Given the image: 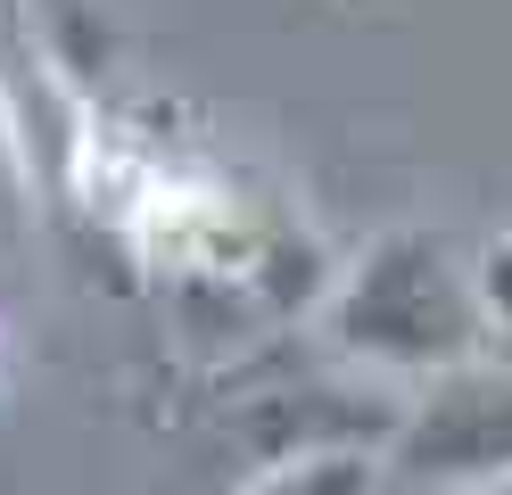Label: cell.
<instances>
[{
  "instance_id": "6da1fadb",
  "label": "cell",
  "mask_w": 512,
  "mask_h": 495,
  "mask_svg": "<svg viewBox=\"0 0 512 495\" xmlns=\"http://www.w3.org/2000/svg\"><path fill=\"white\" fill-rule=\"evenodd\" d=\"M314 339L331 363L389 388H422L455 363L496 355V322L479 306L471 240L446 223H380L372 240L331 264L314 297Z\"/></svg>"
},
{
  "instance_id": "7a4b0ae2",
  "label": "cell",
  "mask_w": 512,
  "mask_h": 495,
  "mask_svg": "<svg viewBox=\"0 0 512 495\" xmlns=\"http://www.w3.org/2000/svg\"><path fill=\"white\" fill-rule=\"evenodd\" d=\"M380 454H389V479L405 487H438V495L512 487V347L405 388Z\"/></svg>"
},
{
  "instance_id": "3957f363",
  "label": "cell",
  "mask_w": 512,
  "mask_h": 495,
  "mask_svg": "<svg viewBox=\"0 0 512 495\" xmlns=\"http://www.w3.org/2000/svg\"><path fill=\"white\" fill-rule=\"evenodd\" d=\"M380 487H389V454L380 446H306V454L256 462L223 495H380Z\"/></svg>"
},
{
  "instance_id": "277c9868",
  "label": "cell",
  "mask_w": 512,
  "mask_h": 495,
  "mask_svg": "<svg viewBox=\"0 0 512 495\" xmlns=\"http://www.w3.org/2000/svg\"><path fill=\"white\" fill-rule=\"evenodd\" d=\"M471 273H479V306L496 322V347H512V223L471 240Z\"/></svg>"
},
{
  "instance_id": "5b68a950",
  "label": "cell",
  "mask_w": 512,
  "mask_h": 495,
  "mask_svg": "<svg viewBox=\"0 0 512 495\" xmlns=\"http://www.w3.org/2000/svg\"><path fill=\"white\" fill-rule=\"evenodd\" d=\"M380 495H438V487H405V479H389V487H380Z\"/></svg>"
},
{
  "instance_id": "8992f818",
  "label": "cell",
  "mask_w": 512,
  "mask_h": 495,
  "mask_svg": "<svg viewBox=\"0 0 512 495\" xmlns=\"http://www.w3.org/2000/svg\"><path fill=\"white\" fill-rule=\"evenodd\" d=\"M356 9H364V0H356Z\"/></svg>"
}]
</instances>
